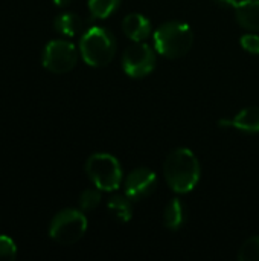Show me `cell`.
I'll list each match as a JSON object with an SVG mask.
<instances>
[{
    "mask_svg": "<svg viewBox=\"0 0 259 261\" xmlns=\"http://www.w3.org/2000/svg\"><path fill=\"white\" fill-rule=\"evenodd\" d=\"M165 180L177 194L191 193L200 180V164L188 148H177L165 161Z\"/></svg>",
    "mask_w": 259,
    "mask_h": 261,
    "instance_id": "cell-1",
    "label": "cell"
},
{
    "mask_svg": "<svg viewBox=\"0 0 259 261\" xmlns=\"http://www.w3.org/2000/svg\"><path fill=\"white\" fill-rule=\"evenodd\" d=\"M194 43L192 29L182 21H166L154 32V47L166 58L185 57Z\"/></svg>",
    "mask_w": 259,
    "mask_h": 261,
    "instance_id": "cell-2",
    "label": "cell"
},
{
    "mask_svg": "<svg viewBox=\"0 0 259 261\" xmlns=\"http://www.w3.org/2000/svg\"><path fill=\"white\" fill-rule=\"evenodd\" d=\"M79 52L89 66L104 67L116 54L114 35L105 28L93 26L82 34L79 40Z\"/></svg>",
    "mask_w": 259,
    "mask_h": 261,
    "instance_id": "cell-3",
    "label": "cell"
},
{
    "mask_svg": "<svg viewBox=\"0 0 259 261\" xmlns=\"http://www.w3.org/2000/svg\"><path fill=\"white\" fill-rule=\"evenodd\" d=\"M85 173L90 182L101 191H116L122 184L121 165L111 154H92L85 162Z\"/></svg>",
    "mask_w": 259,
    "mask_h": 261,
    "instance_id": "cell-4",
    "label": "cell"
},
{
    "mask_svg": "<svg viewBox=\"0 0 259 261\" xmlns=\"http://www.w3.org/2000/svg\"><path fill=\"white\" fill-rule=\"evenodd\" d=\"M87 231V219L81 211L63 210L56 213L49 226V236L53 242L69 246L79 242Z\"/></svg>",
    "mask_w": 259,
    "mask_h": 261,
    "instance_id": "cell-5",
    "label": "cell"
},
{
    "mask_svg": "<svg viewBox=\"0 0 259 261\" xmlns=\"http://www.w3.org/2000/svg\"><path fill=\"white\" fill-rule=\"evenodd\" d=\"M78 61V50L75 44L66 40H52L46 44L41 57L43 67L52 73H67Z\"/></svg>",
    "mask_w": 259,
    "mask_h": 261,
    "instance_id": "cell-6",
    "label": "cell"
},
{
    "mask_svg": "<svg viewBox=\"0 0 259 261\" xmlns=\"http://www.w3.org/2000/svg\"><path fill=\"white\" fill-rule=\"evenodd\" d=\"M156 54L151 46L134 41L122 55V69L131 78H143L154 70Z\"/></svg>",
    "mask_w": 259,
    "mask_h": 261,
    "instance_id": "cell-7",
    "label": "cell"
},
{
    "mask_svg": "<svg viewBox=\"0 0 259 261\" xmlns=\"http://www.w3.org/2000/svg\"><path fill=\"white\" fill-rule=\"evenodd\" d=\"M156 187L157 177L154 171L148 168H136L125 179V196L131 202H139L151 196Z\"/></svg>",
    "mask_w": 259,
    "mask_h": 261,
    "instance_id": "cell-8",
    "label": "cell"
},
{
    "mask_svg": "<svg viewBox=\"0 0 259 261\" xmlns=\"http://www.w3.org/2000/svg\"><path fill=\"white\" fill-rule=\"evenodd\" d=\"M218 124L221 128L234 127L250 135L259 133V107H246L238 112L234 119H221Z\"/></svg>",
    "mask_w": 259,
    "mask_h": 261,
    "instance_id": "cell-9",
    "label": "cell"
},
{
    "mask_svg": "<svg viewBox=\"0 0 259 261\" xmlns=\"http://www.w3.org/2000/svg\"><path fill=\"white\" fill-rule=\"evenodd\" d=\"M122 29L124 34L133 40V41H143L145 38H148L150 32H151V23L150 20L137 12L128 14L124 21H122Z\"/></svg>",
    "mask_w": 259,
    "mask_h": 261,
    "instance_id": "cell-10",
    "label": "cell"
},
{
    "mask_svg": "<svg viewBox=\"0 0 259 261\" xmlns=\"http://www.w3.org/2000/svg\"><path fill=\"white\" fill-rule=\"evenodd\" d=\"M234 9L240 26L259 31V0H240Z\"/></svg>",
    "mask_w": 259,
    "mask_h": 261,
    "instance_id": "cell-11",
    "label": "cell"
},
{
    "mask_svg": "<svg viewBox=\"0 0 259 261\" xmlns=\"http://www.w3.org/2000/svg\"><path fill=\"white\" fill-rule=\"evenodd\" d=\"M186 223V206L180 199H172L163 211V225L169 231H179Z\"/></svg>",
    "mask_w": 259,
    "mask_h": 261,
    "instance_id": "cell-12",
    "label": "cell"
},
{
    "mask_svg": "<svg viewBox=\"0 0 259 261\" xmlns=\"http://www.w3.org/2000/svg\"><path fill=\"white\" fill-rule=\"evenodd\" d=\"M53 28L61 35L75 37L82 31V20L79 15H76L73 12H63L55 18Z\"/></svg>",
    "mask_w": 259,
    "mask_h": 261,
    "instance_id": "cell-13",
    "label": "cell"
},
{
    "mask_svg": "<svg viewBox=\"0 0 259 261\" xmlns=\"http://www.w3.org/2000/svg\"><path fill=\"white\" fill-rule=\"evenodd\" d=\"M108 211L110 214L121 223H127L133 217V206L131 200L127 196H113L108 200Z\"/></svg>",
    "mask_w": 259,
    "mask_h": 261,
    "instance_id": "cell-14",
    "label": "cell"
},
{
    "mask_svg": "<svg viewBox=\"0 0 259 261\" xmlns=\"http://www.w3.org/2000/svg\"><path fill=\"white\" fill-rule=\"evenodd\" d=\"M121 0H89V11L93 18H107L118 8Z\"/></svg>",
    "mask_w": 259,
    "mask_h": 261,
    "instance_id": "cell-15",
    "label": "cell"
},
{
    "mask_svg": "<svg viewBox=\"0 0 259 261\" xmlns=\"http://www.w3.org/2000/svg\"><path fill=\"white\" fill-rule=\"evenodd\" d=\"M238 260L259 261V237H250L241 245L238 251Z\"/></svg>",
    "mask_w": 259,
    "mask_h": 261,
    "instance_id": "cell-16",
    "label": "cell"
},
{
    "mask_svg": "<svg viewBox=\"0 0 259 261\" xmlns=\"http://www.w3.org/2000/svg\"><path fill=\"white\" fill-rule=\"evenodd\" d=\"M101 190L95 188H89L84 190L79 196V208L82 211H92L95 208H98V205L101 203Z\"/></svg>",
    "mask_w": 259,
    "mask_h": 261,
    "instance_id": "cell-17",
    "label": "cell"
},
{
    "mask_svg": "<svg viewBox=\"0 0 259 261\" xmlns=\"http://www.w3.org/2000/svg\"><path fill=\"white\" fill-rule=\"evenodd\" d=\"M17 246L12 239L6 236H0V260H15Z\"/></svg>",
    "mask_w": 259,
    "mask_h": 261,
    "instance_id": "cell-18",
    "label": "cell"
},
{
    "mask_svg": "<svg viewBox=\"0 0 259 261\" xmlns=\"http://www.w3.org/2000/svg\"><path fill=\"white\" fill-rule=\"evenodd\" d=\"M241 43V47L244 50H247L249 54H253V55H259V37L255 34H246L241 37L240 40Z\"/></svg>",
    "mask_w": 259,
    "mask_h": 261,
    "instance_id": "cell-19",
    "label": "cell"
},
{
    "mask_svg": "<svg viewBox=\"0 0 259 261\" xmlns=\"http://www.w3.org/2000/svg\"><path fill=\"white\" fill-rule=\"evenodd\" d=\"M217 3H220L221 6H227V8H235L238 5L240 0H215Z\"/></svg>",
    "mask_w": 259,
    "mask_h": 261,
    "instance_id": "cell-20",
    "label": "cell"
},
{
    "mask_svg": "<svg viewBox=\"0 0 259 261\" xmlns=\"http://www.w3.org/2000/svg\"><path fill=\"white\" fill-rule=\"evenodd\" d=\"M70 2H72V0H53V3H55L58 8H64V6H67Z\"/></svg>",
    "mask_w": 259,
    "mask_h": 261,
    "instance_id": "cell-21",
    "label": "cell"
}]
</instances>
